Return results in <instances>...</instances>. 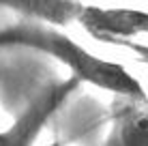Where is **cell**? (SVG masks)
<instances>
[{
    "label": "cell",
    "mask_w": 148,
    "mask_h": 146,
    "mask_svg": "<svg viewBox=\"0 0 148 146\" xmlns=\"http://www.w3.org/2000/svg\"><path fill=\"white\" fill-rule=\"evenodd\" d=\"M0 47H28L56 58L71 71V75L95 88L112 93L114 97H148L140 80L127 67L114 60L95 56L69 34L39 22H17L0 28Z\"/></svg>",
    "instance_id": "6da1fadb"
},
{
    "label": "cell",
    "mask_w": 148,
    "mask_h": 146,
    "mask_svg": "<svg viewBox=\"0 0 148 146\" xmlns=\"http://www.w3.org/2000/svg\"><path fill=\"white\" fill-rule=\"evenodd\" d=\"M79 84L82 82L75 75H69L62 82H54L37 93V97L17 114V118L0 131V146H34L45 125L69 101Z\"/></svg>",
    "instance_id": "7a4b0ae2"
},
{
    "label": "cell",
    "mask_w": 148,
    "mask_h": 146,
    "mask_svg": "<svg viewBox=\"0 0 148 146\" xmlns=\"http://www.w3.org/2000/svg\"><path fill=\"white\" fill-rule=\"evenodd\" d=\"M77 24L97 41L131 45L129 39L148 34V11L84 4Z\"/></svg>",
    "instance_id": "3957f363"
},
{
    "label": "cell",
    "mask_w": 148,
    "mask_h": 146,
    "mask_svg": "<svg viewBox=\"0 0 148 146\" xmlns=\"http://www.w3.org/2000/svg\"><path fill=\"white\" fill-rule=\"evenodd\" d=\"M101 146H148V97H114Z\"/></svg>",
    "instance_id": "277c9868"
},
{
    "label": "cell",
    "mask_w": 148,
    "mask_h": 146,
    "mask_svg": "<svg viewBox=\"0 0 148 146\" xmlns=\"http://www.w3.org/2000/svg\"><path fill=\"white\" fill-rule=\"evenodd\" d=\"M0 7L24 15L28 22L67 26L77 22L84 4L79 0H0Z\"/></svg>",
    "instance_id": "5b68a950"
},
{
    "label": "cell",
    "mask_w": 148,
    "mask_h": 146,
    "mask_svg": "<svg viewBox=\"0 0 148 146\" xmlns=\"http://www.w3.org/2000/svg\"><path fill=\"white\" fill-rule=\"evenodd\" d=\"M47 146H60V144L58 142H52V144H47Z\"/></svg>",
    "instance_id": "8992f818"
}]
</instances>
